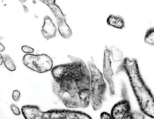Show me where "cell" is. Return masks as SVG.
<instances>
[{
  "label": "cell",
  "instance_id": "obj_1",
  "mask_svg": "<svg viewBox=\"0 0 154 119\" xmlns=\"http://www.w3.org/2000/svg\"><path fill=\"white\" fill-rule=\"evenodd\" d=\"M68 56L71 62L51 70L53 92L67 108H86L91 102L90 70L81 59Z\"/></svg>",
  "mask_w": 154,
  "mask_h": 119
},
{
  "label": "cell",
  "instance_id": "obj_2",
  "mask_svg": "<svg viewBox=\"0 0 154 119\" xmlns=\"http://www.w3.org/2000/svg\"><path fill=\"white\" fill-rule=\"evenodd\" d=\"M124 72L128 76L141 112L154 119V96L140 74L136 59L125 57L117 69L116 74Z\"/></svg>",
  "mask_w": 154,
  "mask_h": 119
},
{
  "label": "cell",
  "instance_id": "obj_3",
  "mask_svg": "<svg viewBox=\"0 0 154 119\" xmlns=\"http://www.w3.org/2000/svg\"><path fill=\"white\" fill-rule=\"evenodd\" d=\"M26 119H92L85 113L75 110L53 109L42 111L36 105H28L21 109Z\"/></svg>",
  "mask_w": 154,
  "mask_h": 119
},
{
  "label": "cell",
  "instance_id": "obj_4",
  "mask_svg": "<svg viewBox=\"0 0 154 119\" xmlns=\"http://www.w3.org/2000/svg\"><path fill=\"white\" fill-rule=\"evenodd\" d=\"M88 66L91 74V102L94 111L102 108L105 100V93L107 85L103 80L100 71L94 63L88 62Z\"/></svg>",
  "mask_w": 154,
  "mask_h": 119
},
{
  "label": "cell",
  "instance_id": "obj_5",
  "mask_svg": "<svg viewBox=\"0 0 154 119\" xmlns=\"http://www.w3.org/2000/svg\"><path fill=\"white\" fill-rule=\"evenodd\" d=\"M125 98V96L113 106L110 114L103 112L100 119H145L143 113L131 111L129 102Z\"/></svg>",
  "mask_w": 154,
  "mask_h": 119
},
{
  "label": "cell",
  "instance_id": "obj_6",
  "mask_svg": "<svg viewBox=\"0 0 154 119\" xmlns=\"http://www.w3.org/2000/svg\"><path fill=\"white\" fill-rule=\"evenodd\" d=\"M23 63L29 69L39 73L48 72L52 69L53 60L46 54L33 55L28 54L23 58Z\"/></svg>",
  "mask_w": 154,
  "mask_h": 119
},
{
  "label": "cell",
  "instance_id": "obj_7",
  "mask_svg": "<svg viewBox=\"0 0 154 119\" xmlns=\"http://www.w3.org/2000/svg\"><path fill=\"white\" fill-rule=\"evenodd\" d=\"M47 5L49 6L54 14L57 20L58 31L63 38L68 39L72 35V30L66 23L65 15L62 12L59 6L56 4L55 1H43L41 0Z\"/></svg>",
  "mask_w": 154,
  "mask_h": 119
},
{
  "label": "cell",
  "instance_id": "obj_8",
  "mask_svg": "<svg viewBox=\"0 0 154 119\" xmlns=\"http://www.w3.org/2000/svg\"><path fill=\"white\" fill-rule=\"evenodd\" d=\"M111 51L106 47L104 50L103 57V73L105 79L109 85L110 93L112 96L115 95V87L112 80L113 75L112 69L111 61L110 60Z\"/></svg>",
  "mask_w": 154,
  "mask_h": 119
},
{
  "label": "cell",
  "instance_id": "obj_9",
  "mask_svg": "<svg viewBox=\"0 0 154 119\" xmlns=\"http://www.w3.org/2000/svg\"><path fill=\"white\" fill-rule=\"evenodd\" d=\"M57 28L52 19L48 16H45L44 24L41 29L42 35L47 40L54 38L57 35Z\"/></svg>",
  "mask_w": 154,
  "mask_h": 119
},
{
  "label": "cell",
  "instance_id": "obj_10",
  "mask_svg": "<svg viewBox=\"0 0 154 119\" xmlns=\"http://www.w3.org/2000/svg\"><path fill=\"white\" fill-rule=\"evenodd\" d=\"M111 55L114 62L121 61L123 59V54L122 50L116 46H112L111 48Z\"/></svg>",
  "mask_w": 154,
  "mask_h": 119
},
{
  "label": "cell",
  "instance_id": "obj_11",
  "mask_svg": "<svg viewBox=\"0 0 154 119\" xmlns=\"http://www.w3.org/2000/svg\"><path fill=\"white\" fill-rule=\"evenodd\" d=\"M3 62L6 67L11 71H15L16 69V66L14 60L9 55H3Z\"/></svg>",
  "mask_w": 154,
  "mask_h": 119
},
{
  "label": "cell",
  "instance_id": "obj_12",
  "mask_svg": "<svg viewBox=\"0 0 154 119\" xmlns=\"http://www.w3.org/2000/svg\"><path fill=\"white\" fill-rule=\"evenodd\" d=\"M144 41L145 43L154 46V27L149 28L146 32Z\"/></svg>",
  "mask_w": 154,
  "mask_h": 119
},
{
  "label": "cell",
  "instance_id": "obj_13",
  "mask_svg": "<svg viewBox=\"0 0 154 119\" xmlns=\"http://www.w3.org/2000/svg\"><path fill=\"white\" fill-rule=\"evenodd\" d=\"M114 27L119 29H124L125 27V21L123 18L120 15H117Z\"/></svg>",
  "mask_w": 154,
  "mask_h": 119
},
{
  "label": "cell",
  "instance_id": "obj_14",
  "mask_svg": "<svg viewBox=\"0 0 154 119\" xmlns=\"http://www.w3.org/2000/svg\"><path fill=\"white\" fill-rule=\"evenodd\" d=\"M117 15H114V14H110L108 17L107 20V23L108 25L109 26L114 27L115 26V22H116V19H117Z\"/></svg>",
  "mask_w": 154,
  "mask_h": 119
},
{
  "label": "cell",
  "instance_id": "obj_15",
  "mask_svg": "<svg viewBox=\"0 0 154 119\" xmlns=\"http://www.w3.org/2000/svg\"><path fill=\"white\" fill-rule=\"evenodd\" d=\"M10 108L13 113L16 115H20L21 114L19 108L16 105L13 103H11L10 105Z\"/></svg>",
  "mask_w": 154,
  "mask_h": 119
},
{
  "label": "cell",
  "instance_id": "obj_16",
  "mask_svg": "<svg viewBox=\"0 0 154 119\" xmlns=\"http://www.w3.org/2000/svg\"><path fill=\"white\" fill-rule=\"evenodd\" d=\"M20 97V93L18 90H14L12 93V98L15 102H17L19 101Z\"/></svg>",
  "mask_w": 154,
  "mask_h": 119
},
{
  "label": "cell",
  "instance_id": "obj_17",
  "mask_svg": "<svg viewBox=\"0 0 154 119\" xmlns=\"http://www.w3.org/2000/svg\"><path fill=\"white\" fill-rule=\"evenodd\" d=\"M21 49L23 50V52L26 53H32L34 51V49L32 48L31 47H29L28 46H27V45L22 46Z\"/></svg>",
  "mask_w": 154,
  "mask_h": 119
},
{
  "label": "cell",
  "instance_id": "obj_18",
  "mask_svg": "<svg viewBox=\"0 0 154 119\" xmlns=\"http://www.w3.org/2000/svg\"><path fill=\"white\" fill-rule=\"evenodd\" d=\"M0 65H2V62H3V56H2L1 54H0Z\"/></svg>",
  "mask_w": 154,
  "mask_h": 119
},
{
  "label": "cell",
  "instance_id": "obj_19",
  "mask_svg": "<svg viewBox=\"0 0 154 119\" xmlns=\"http://www.w3.org/2000/svg\"><path fill=\"white\" fill-rule=\"evenodd\" d=\"M0 46H1V47H1L0 48V50H1V51L2 52V51H3V50H5V47L2 45V43H0Z\"/></svg>",
  "mask_w": 154,
  "mask_h": 119
},
{
  "label": "cell",
  "instance_id": "obj_20",
  "mask_svg": "<svg viewBox=\"0 0 154 119\" xmlns=\"http://www.w3.org/2000/svg\"><path fill=\"white\" fill-rule=\"evenodd\" d=\"M23 7H24V10H25V12H26V13H27L29 11L28 9H27L26 6H25V5H23Z\"/></svg>",
  "mask_w": 154,
  "mask_h": 119
}]
</instances>
